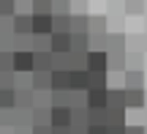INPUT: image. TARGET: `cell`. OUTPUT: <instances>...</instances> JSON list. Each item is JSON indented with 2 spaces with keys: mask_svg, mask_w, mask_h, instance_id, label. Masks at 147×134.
Instances as JSON below:
<instances>
[{
  "mask_svg": "<svg viewBox=\"0 0 147 134\" xmlns=\"http://www.w3.org/2000/svg\"><path fill=\"white\" fill-rule=\"evenodd\" d=\"M123 74H125L123 88H144V71L142 69H125Z\"/></svg>",
  "mask_w": 147,
  "mask_h": 134,
  "instance_id": "5bb4252c",
  "label": "cell"
},
{
  "mask_svg": "<svg viewBox=\"0 0 147 134\" xmlns=\"http://www.w3.org/2000/svg\"><path fill=\"white\" fill-rule=\"evenodd\" d=\"M11 69L16 74H30L33 71V49H14L11 52Z\"/></svg>",
  "mask_w": 147,
  "mask_h": 134,
  "instance_id": "3957f363",
  "label": "cell"
},
{
  "mask_svg": "<svg viewBox=\"0 0 147 134\" xmlns=\"http://www.w3.org/2000/svg\"><path fill=\"white\" fill-rule=\"evenodd\" d=\"M30 27H33V33L49 36V33H52V11H49V14H33Z\"/></svg>",
  "mask_w": 147,
  "mask_h": 134,
  "instance_id": "ba28073f",
  "label": "cell"
},
{
  "mask_svg": "<svg viewBox=\"0 0 147 134\" xmlns=\"http://www.w3.org/2000/svg\"><path fill=\"white\" fill-rule=\"evenodd\" d=\"M71 0H52V14H68Z\"/></svg>",
  "mask_w": 147,
  "mask_h": 134,
  "instance_id": "cb8c5ba5",
  "label": "cell"
},
{
  "mask_svg": "<svg viewBox=\"0 0 147 134\" xmlns=\"http://www.w3.org/2000/svg\"><path fill=\"white\" fill-rule=\"evenodd\" d=\"M11 16H14V14H0V36H11V33H14Z\"/></svg>",
  "mask_w": 147,
  "mask_h": 134,
  "instance_id": "7402d4cb",
  "label": "cell"
},
{
  "mask_svg": "<svg viewBox=\"0 0 147 134\" xmlns=\"http://www.w3.org/2000/svg\"><path fill=\"white\" fill-rule=\"evenodd\" d=\"M49 90H68V71L65 69L49 71Z\"/></svg>",
  "mask_w": 147,
  "mask_h": 134,
  "instance_id": "30bf717a",
  "label": "cell"
},
{
  "mask_svg": "<svg viewBox=\"0 0 147 134\" xmlns=\"http://www.w3.org/2000/svg\"><path fill=\"white\" fill-rule=\"evenodd\" d=\"M33 69H38V71H52V52H49V49L33 52Z\"/></svg>",
  "mask_w": 147,
  "mask_h": 134,
  "instance_id": "9a60e30c",
  "label": "cell"
},
{
  "mask_svg": "<svg viewBox=\"0 0 147 134\" xmlns=\"http://www.w3.org/2000/svg\"><path fill=\"white\" fill-rule=\"evenodd\" d=\"M14 82H16V71H0V88H14Z\"/></svg>",
  "mask_w": 147,
  "mask_h": 134,
  "instance_id": "603a6c76",
  "label": "cell"
},
{
  "mask_svg": "<svg viewBox=\"0 0 147 134\" xmlns=\"http://www.w3.org/2000/svg\"><path fill=\"white\" fill-rule=\"evenodd\" d=\"M84 104L87 107H106V88H87L84 90Z\"/></svg>",
  "mask_w": 147,
  "mask_h": 134,
  "instance_id": "7c38bea8",
  "label": "cell"
},
{
  "mask_svg": "<svg viewBox=\"0 0 147 134\" xmlns=\"http://www.w3.org/2000/svg\"><path fill=\"white\" fill-rule=\"evenodd\" d=\"M0 14H14V0H0Z\"/></svg>",
  "mask_w": 147,
  "mask_h": 134,
  "instance_id": "4316f807",
  "label": "cell"
},
{
  "mask_svg": "<svg viewBox=\"0 0 147 134\" xmlns=\"http://www.w3.org/2000/svg\"><path fill=\"white\" fill-rule=\"evenodd\" d=\"M27 77H30V88H33V90H49V71L33 69Z\"/></svg>",
  "mask_w": 147,
  "mask_h": 134,
  "instance_id": "4fadbf2b",
  "label": "cell"
},
{
  "mask_svg": "<svg viewBox=\"0 0 147 134\" xmlns=\"http://www.w3.org/2000/svg\"><path fill=\"white\" fill-rule=\"evenodd\" d=\"M30 19H33V14H14V16H11V27H14L16 36H30V33H33Z\"/></svg>",
  "mask_w": 147,
  "mask_h": 134,
  "instance_id": "9c48e42d",
  "label": "cell"
},
{
  "mask_svg": "<svg viewBox=\"0 0 147 134\" xmlns=\"http://www.w3.org/2000/svg\"><path fill=\"white\" fill-rule=\"evenodd\" d=\"M52 0H30V14H49Z\"/></svg>",
  "mask_w": 147,
  "mask_h": 134,
  "instance_id": "ffe728a7",
  "label": "cell"
},
{
  "mask_svg": "<svg viewBox=\"0 0 147 134\" xmlns=\"http://www.w3.org/2000/svg\"><path fill=\"white\" fill-rule=\"evenodd\" d=\"M106 71H125V49L106 52Z\"/></svg>",
  "mask_w": 147,
  "mask_h": 134,
  "instance_id": "8fae6325",
  "label": "cell"
},
{
  "mask_svg": "<svg viewBox=\"0 0 147 134\" xmlns=\"http://www.w3.org/2000/svg\"><path fill=\"white\" fill-rule=\"evenodd\" d=\"M47 49L49 52H68L71 49V33L68 30H52L47 36Z\"/></svg>",
  "mask_w": 147,
  "mask_h": 134,
  "instance_id": "277c9868",
  "label": "cell"
},
{
  "mask_svg": "<svg viewBox=\"0 0 147 134\" xmlns=\"http://www.w3.org/2000/svg\"><path fill=\"white\" fill-rule=\"evenodd\" d=\"M87 88H90V71L71 69L68 71V90H87Z\"/></svg>",
  "mask_w": 147,
  "mask_h": 134,
  "instance_id": "8992f818",
  "label": "cell"
},
{
  "mask_svg": "<svg viewBox=\"0 0 147 134\" xmlns=\"http://www.w3.org/2000/svg\"><path fill=\"white\" fill-rule=\"evenodd\" d=\"M14 14H30V0H14Z\"/></svg>",
  "mask_w": 147,
  "mask_h": 134,
  "instance_id": "484cf974",
  "label": "cell"
},
{
  "mask_svg": "<svg viewBox=\"0 0 147 134\" xmlns=\"http://www.w3.org/2000/svg\"><path fill=\"white\" fill-rule=\"evenodd\" d=\"M68 33H87V14H68Z\"/></svg>",
  "mask_w": 147,
  "mask_h": 134,
  "instance_id": "2e32d148",
  "label": "cell"
},
{
  "mask_svg": "<svg viewBox=\"0 0 147 134\" xmlns=\"http://www.w3.org/2000/svg\"><path fill=\"white\" fill-rule=\"evenodd\" d=\"M87 131L106 134V107H87Z\"/></svg>",
  "mask_w": 147,
  "mask_h": 134,
  "instance_id": "7a4b0ae2",
  "label": "cell"
},
{
  "mask_svg": "<svg viewBox=\"0 0 147 134\" xmlns=\"http://www.w3.org/2000/svg\"><path fill=\"white\" fill-rule=\"evenodd\" d=\"M142 63H144V55H142V52L125 55V69H142Z\"/></svg>",
  "mask_w": 147,
  "mask_h": 134,
  "instance_id": "44dd1931",
  "label": "cell"
},
{
  "mask_svg": "<svg viewBox=\"0 0 147 134\" xmlns=\"http://www.w3.org/2000/svg\"><path fill=\"white\" fill-rule=\"evenodd\" d=\"M125 90V107H134V110H142L147 104V93L144 88H123Z\"/></svg>",
  "mask_w": 147,
  "mask_h": 134,
  "instance_id": "52a82bcc",
  "label": "cell"
},
{
  "mask_svg": "<svg viewBox=\"0 0 147 134\" xmlns=\"http://www.w3.org/2000/svg\"><path fill=\"white\" fill-rule=\"evenodd\" d=\"M125 11L128 14H142L144 11V0H125Z\"/></svg>",
  "mask_w": 147,
  "mask_h": 134,
  "instance_id": "d4e9b609",
  "label": "cell"
},
{
  "mask_svg": "<svg viewBox=\"0 0 147 134\" xmlns=\"http://www.w3.org/2000/svg\"><path fill=\"white\" fill-rule=\"evenodd\" d=\"M84 69L87 71H106V49H87L84 52Z\"/></svg>",
  "mask_w": 147,
  "mask_h": 134,
  "instance_id": "5b68a950",
  "label": "cell"
},
{
  "mask_svg": "<svg viewBox=\"0 0 147 134\" xmlns=\"http://www.w3.org/2000/svg\"><path fill=\"white\" fill-rule=\"evenodd\" d=\"M106 30V16H87V33H104Z\"/></svg>",
  "mask_w": 147,
  "mask_h": 134,
  "instance_id": "ac0fdd59",
  "label": "cell"
},
{
  "mask_svg": "<svg viewBox=\"0 0 147 134\" xmlns=\"http://www.w3.org/2000/svg\"><path fill=\"white\" fill-rule=\"evenodd\" d=\"M71 49L74 52H87V33H71Z\"/></svg>",
  "mask_w": 147,
  "mask_h": 134,
  "instance_id": "e0dca14e",
  "label": "cell"
},
{
  "mask_svg": "<svg viewBox=\"0 0 147 134\" xmlns=\"http://www.w3.org/2000/svg\"><path fill=\"white\" fill-rule=\"evenodd\" d=\"M0 110H14V88H0Z\"/></svg>",
  "mask_w": 147,
  "mask_h": 134,
  "instance_id": "d6986e66",
  "label": "cell"
},
{
  "mask_svg": "<svg viewBox=\"0 0 147 134\" xmlns=\"http://www.w3.org/2000/svg\"><path fill=\"white\" fill-rule=\"evenodd\" d=\"M71 129V107L49 104V131H68Z\"/></svg>",
  "mask_w": 147,
  "mask_h": 134,
  "instance_id": "6da1fadb",
  "label": "cell"
}]
</instances>
